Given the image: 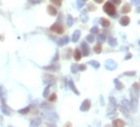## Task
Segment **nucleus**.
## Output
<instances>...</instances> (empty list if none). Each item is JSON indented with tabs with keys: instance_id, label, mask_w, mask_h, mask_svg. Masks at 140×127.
Returning <instances> with one entry per match:
<instances>
[{
	"instance_id": "1",
	"label": "nucleus",
	"mask_w": 140,
	"mask_h": 127,
	"mask_svg": "<svg viewBox=\"0 0 140 127\" xmlns=\"http://www.w3.org/2000/svg\"><path fill=\"white\" fill-rule=\"evenodd\" d=\"M104 11H105L109 16H115L116 15V7L111 1H108V3L104 4Z\"/></svg>"
},
{
	"instance_id": "2",
	"label": "nucleus",
	"mask_w": 140,
	"mask_h": 127,
	"mask_svg": "<svg viewBox=\"0 0 140 127\" xmlns=\"http://www.w3.org/2000/svg\"><path fill=\"white\" fill-rule=\"evenodd\" d=\"M51 30L54 32V33H57V34H63V33H64V28H63V25L59 22L54 23V24L51 27Z\"/></svg>"
},
{
	"instance_id": "3",
	"label": "nucleus",
	"mask_w": 140,
	"mask_h": 127,
	"mask_svg": "<svg viewBox=\"0 0 140 127\" xmlns=\"http://www.w3.org/2000/svg\"><path fill=\"white\" fill-rule=\"evenodd\" d=\"M81 50H82V57L83 56H88L89 54V48H88V46H87V42H81Z\"/></svg>"
},
{
	"instance_id": "4",
	"label": "nucleus",
	"mask_w": 140,
	"mask_h": 127,
	"mask_svg": "<svg viewBox=\"0 0 140 127\" xmlns=\"http://www.w3.org/2000/svg\"><path fill=\"white\" fill-rule=\"evenodd\" d=\"M44 81L46 84H48V86H51V84H54V78H53L51 74H45Z\"/></svg>"
},
{
	"instance_id": "5",
	"label": "nucleus",
	"mask_w": 140,
	"mask_h": 127,
	"mask_svg": "<svg viewBox=\"0 0 140 127\" xmlns=\"http://www.w3.org/2000/svg\"><path fill=\"white\" fill-rule=\"evenodd\" d=\"M0 98H1L3 104L6 103V90H5V87H3V86H0Z\"/></svg>"
},
{
	"instance_id": "6",
	"label": "nucleus",
	"mask_w": 140,
	"mask_h": 127,
	"mask_svg": "<svg viewBox=\"0 0 140 127\" xmlns=\"http://www.w3.org/2000/svg\"><path fill=\"white\" fill-rule=\"evenodd\" d=\"M89 108H91V101L89 99H85L83 103H82V105H81V110L82 111H87Z\"/></svg>"
},
{
	"instance_id": "7",
	"label": "nucleus",
	"mask_w": 140,
	"mask_h": 127,
	"mask_svg": "<svg viewBox=\"0 0 140 127\" xmlns=\"http://www.w3.org/2000/svg\"><path fill=\"white\" fill-rule=\"evenodd\" d=\"M47 12H48V15H51V16H56L57 13H58V11H57V9L53 5H48L47 6Z\"/></svg>"
},
{
	"instance_id": "8",
	"label": "nucleus",
	"mask_w": 140,
	"mask_h": 127,
	"mask_svg": "<svg viewBox=\"0 0 140 127\" xmlns=\"http://www.w3.org/2000/svg\"><path fill=\"white\" fill-rule=\"evenodd\" d=\"M112 127H125V121L120 120V119H116L112 122Z\"/></svg>"
},
{
	"instance_id": "9",
	"label": "nucleus",
	"mask_w": 140,
	"mask_h": 127,
	"mask_svg": "<svg viewBox=\"0 0 140 127\" xmlns=\"http://www.w3.org/2000/svg\"><path fill=\"white\" fill-rule=\"evenodd\" d=\"M129 22H131V19H129L128 16H123V17H121V19H120V24H122V25H128Z\"/></svg>"
},
{
	"instance_id": "10",
	"label": "nucleus",
	"mask_w": 140,
	"mask_h": 127,
	"mask_svg": "<svg viewBox=\"0 0 140 127\" xmlns=\"http://www.w3.org/2000/svg\"><path fill=\"white\" fill-rule=\"evenodd\" d=\"M74 58H75V60H80L82 58V53H81V51L79 50V48H76V50L74 51Z\"/></svg>"
},
{
	"instance_id": "11",
	"label": "nucleus",
	"mask_w": 140,
	"mask_h": 127,
	"mask_svg": "<svg viewBox=\"0 0 140 127\" xmlns=\"http://www.w3.org/2000/svg\"><path fill=\"white\" fill-rule=\"evenodd\" d=\"M0 109H1V111H3V114H5V115H11V109H9L5 104L1 105V107H0Z\"/></svg>"
},
{
	"instance_id": "12",
	"label": "nucleus",
	"mask_w": 140,
	"mask_h": 127,
	"mask_svg": "<svg viewBox=\"0 0 140 127\" xmlns=\"http://www.w3.org/2000/svg\"><path fill=\"white\" fill-rule=\"evenodd\" d=\"M80 35H81V32H80V30H75L74 34H72V39H71V40L74 42H76L79 39H80Z\"/></svg>"
},
{
	"instance_id": "13",
	"label": "nucleus",
	"mask_w": 140,
	"mask_h": 127,
	"mask_svg": "<svg viewBox=\"0 0 140 127\" xmlns=\"http://www.w3.org/2000/svg\"><path fill=\"white\" fill-rule=\"evenodd\" d=\"M106 68H108V69H115L116 63L114 60H108V62H106Z\"/></svg>"
},
{
	"instance_id": "14",
	"label": "nucleus",
	"mask_w": 140,
	"mask_h": 127,
	"mask_svg": "<svg viewBox=\"0 0 140 127\" xmlns=\"http://www.w3.org/2000/svg\"><path fill=\"white\" fill-rule=\"evenodd\" d=\"M69 40H70V39H69L68 36H64V38H63V39H60V40H58V45H59V46H63V45L68 44V42H69Z\"/></svg>"
},
{
	"instance_id": "15",
	"label": "nucleus",
	"mask_w": 140,
	"mask_h": 127,
	"mask_svg": "<svg viewBox=\"0 0 140 127\" xmlns=\"http://www.w3.org/2000/svg\"><path fill=\"white\" fill-rule=\"evenodd\" d=\"M131 5H129V4H126L125 6L122 7L121 9V12H123V13H127V12H129V11H131Z\"/></svg>"
},
{
	"instance_id": "16",
	"label": "nucleus",
	"mask_w": 140,
	"mask_h": 127,
	"mask_svg": "<svg viewBox=\"0 0 140 127\" xmlns=\"http://www.w3.org/2000/svg\"><path fill=\"white\" fill-rule=\"evenodd\" d=\"M45 69L52 70V71H56V70L59 69V65H58V64H52V65H50V67H45Z\"/></svg>"
},
{
	"instance_id": "17",
	"label": "nucleus",
	"mask_w": 140,
	"mask_h": 127,
	"mask_svg": "<svg viewBox=\"0 0 140 127\" xmlns=\"http://www.w3.org/2000/svg\"><path fill=\"white\" fill-rule=\"evenodd\" d=\"M100 23H102V25H103L104 28L110 27V22L108 21V19H105V18H100Z\"/></svg>"
},
{
	"instance_id": "18",
	"label": "nucleus",
	"mask_w": 140,
	"mask_h": 127,
	"mask_svg": "<svg viewBox=\"0 0 140 127\" xmlns=\"http://www.w3.org/2000/svg\"><path fill=\"white\" fill-rule=\"evenodd\" d=\"M69 86H70V89H71L72 91H74V92L76 93V95H79V91H77V90H76V87H75L74 82H72L71 80H69Z\"/></svg>"
},
{
	"instance_id": "19",
	"label": "nucleus",
	"mask_w": 140,
	"mask_h": 127,
	"mask_svg": "<svg viewBox=\"0 0 140 127\" xmlns=\"http://www.w3.org/2000/svg\"><path fill=\"white\" fill-rule=\"evenodd\" d=\"M94 52H96V53H100V52H102V44H97L96 46H94Z\"/></svg>"
},
{
	"instance_id": "20",
	"label": "nucleus",
	"mask_w": 140,
	"mask_h": 127,
	"mask_svg": "<svg viewBox=\"0 0 140 127\" xmlns=\"http://www.w3.org/2000/svg\"><path fill=\"white\" fill-rule=\"evenodd\" d=\"M40 125V120L39 119H35V120H33L31 121V125H30V127H37Z\"/></svg>"
},
{
	"instance_id": "21",
	"label": "nucleus",
	"mask_w": 140,
	"mask_h": 127,
	"mask_svg": "<svg viewBox=\"0 0 140 127\" xmlns=\"http://www.w3.org/2000/svg\"><path fill=\"white\" fill-rule=\"evenodd\" d=\"M72 23H74V19H72L71 16H68V18H66V24H68V27H71Z\"/></svg>"
},
{
	"instance_id": "22",
	"label": "nucleus",
	"mask_w": 140,
	"mask_h": 127,
	"mask_svg": "<svg viewBox=\"0 0 140 127\" xmlns=\"http://www.w3.org/2000/svg\"><path fill=\"white\" fill-rule=\"evenodd\" d=\"M29 110H30V108H29V107H27V108H24V109H21V110L18 111L19 114H27V113H29Z\"/></svg>"
},
{
	"instance_id": "23",
	"label": "nucleus",
	"mask_w": 140,
	"mask_h": 127,
	"mask_svg": "<svg viewBox=\"0 0 140 127\" xmlns=\"http://www.w3.org/2000/svg\"><path fill=\"white\" fill-rule=\"evenodd\" d=\"M47 98H48V101H50V102H54L57 99V96H56V93H52V95L48 96Z\"/></svg>"
},
{
	"instance_id": "24",
	"label": "nucleus",
	"mask_w": 140,
	"mask_h": 127,
	"mask_svg": "<svg viewBox=\"0 0 140 127\" xmlns=\"http://www.w3.org/2000/svg\"><path fill=\"white\" fill-rule=\"evenodd\" d=\"M97 39H98V41H99V44H102V42H103L104 40H105V36H104V34H99Z\"/></svg>"
},
{
	"instance_id": "25",
	"label": "nucleus",
	"mask_w": 140,
	"mask_h": 127,
	"mask_svg": "<svg viewBox=\"0 0 140 127\" xmlns=\"http://www.w3.org/2000/svg\"><path fill=\"white\" fill-rule=\"evenodd\" d=\"M99 33V29H98V27H93V28L91 29V34H98Z\"/></svg>"
},
{
	"instance_id": "26",
	"label": "nucleus",
	"mask_w": 140,
	"mask_h": 127,
	"mask_svg": "<svg viewBox=\"0 0 140 127\" xmlns=\"http://www.w3.org/2000/svg\"><path fill=\"white\" fill-rule=\"evenodd\" d=\"M108 41H109V44H110V45H112V46H116V45H117V41H116V40H115L114 38H110L109 40H108Z\"/></svg>"
},
{
	"instance_id": "27",
	"label": "nucleus",
	"mask_w": 140,
	"mask_h": 127,
	"mask_svg": "<svg viewBox=\"0 0 140 127\" xmlns=\"http://www.w3.org/2000/svg\"><path fill=\"white\" fill-rule=\"evenodd\" d=\"M77 70H79V65H77V64H72V65H71V71H72V73H77Z\"/></svg>"
},
{
	"instance_id": "28",
	"label": "nucleus",
	"mask_w": 140,
	"mask_h": 127,
	"mask_svg": "<svg viewBox=\"0 0 140 127\" xmlns=\"http://www.w3.org/2000/svg\"><path fill=\"white\" fill-rule=\"evenodd\" d=\"M48 96H50V87H46V89H45V91H44V97H45V98H47Z\"/></svg>"
},
{
	"instance_id": "29",
	"label": "nucleus",
	"mask_w": 140,
	"mask_h": 127,
	"mask_svg": "<svg viewBox=\"0 0 140 127\" xmlns=\"http://www.w3.org/2000/svg\"><path fill=\"white\" fill-rule=\"evenodd\" d=\"M86 40H87L88 42H93V41H94V36H93L92 34H89L87 38H86Z\"/></svg>"
},
{
	"instance_id": "30",
	"label": "nucleus",
	"mask_w": 140,
	"mask_h": 127,
	"mask_svg": "<svg viewBox=\"0 0 140 127\" xmlns=\"http://www.w3.org/2000/svg\"><path fill=\"white\" fill-rule=\"evenodd\" d=\"M51 1H52L56 6H60V5H62V0H51Z\"/></svg>"
},
{
	"instance_id": "31",
	"label": "nucleus",
	"mask_w": 140,
	"mask_h": 127,
	"mask_svg": "<svg viewBox=\"0 0 140 127\" xmlns=\"http://www.w3.org/2000/svg\"><path fill=\"white\" fill-rule=\"evenodd\" d=\"M83 5H85V0H77V6H79V9L83 7Z\"/></svg>"
},
{
	"instance_id": "32",
	"label": "nucleus",
	"mask_w": 140,
	"mask_h": 127,
	"mask_svg": "<svg viewBox=\"0 0 140 127\" xmlns=\"http://www.w3.org/2000/svg\"><path fill=\"white\" fill-rule=\"evenodd\" d=\"M115 82H116V89H118V90H122V89H123L122 84H121V82H118V80H115Z\"/></svg>"
},
{
	"instance_id": "33",
	"label": "nucleus",
	"mask_w": 140,
	"mask_h": 127,
	"mask_svg": "<svg viewBox=\"0 0 140 127\" xmlns=\"http://www.w3.org/2000/svg\"><path fill=\"white\" fill-rule=\"evenodd\" d=\"M89 64H92L94 68H98V67H99V63H98V62H96V60H91Z\"/></svg>"
},
{
	"instance_id": "34",
	"label": "nucleus",
	"mask_w": 140,
	"mask_h": 127,
	"mask_svg": "<svg viewBox=\"0 0 140 127\" xmlns=\"http://www.w3.org/2000/svg\"><path fill=\"white\" fill-rule=\"evenodd\" d=\"M87 9H88V11H94V10H96V6H94V5H87Z\"/></svg>"
},
{
	"instance_id": "35",
	"label": "nucleus",
	"mask_w": 140,
	"mask_h": 127,
	"mask_svg": "<svg viewBox=\"0 0 140 127\" xmlns=\"http://www.w3.org/2000/svg\"><path fill=\"white\" fill-rule=\"evenodd\" d=\"M110 1H111L114 5H118V4H121L122 0H110Z\"/></svg>"
},
{
	"instance_id": "36",
	"label": "nucleus",
	"mask_w": 140,
	"mask_h": 127,
	"mask_svg": "<svg viewBox=\"0 0 140 127\" xmlns=\"http://www.w3.org/2000/svg\"><path fill=\"white\" fill-rule=\"evenodd\" d=\"M70 52H71V50H70V48H68V50L65 51V58H69V57H70V56H69V54H70Z\"/></svg>"
},
{
	"instance_id": "37",
	"label": "nucleus",
	"mask_w": 140,
	"mask_h": 127,
	"mask_svg": "<svg viewBox=\"0 0 140 127\" xmlns=\"http://www.w3.org/2000/svg\"><path fill=\"white\" fill-rule=\"evenodd\" d=\"M87 16H86V13H82V21H83V22H86V21H87Z\"/></svg>"
},
{
	"instance_id": "38",
	"label": "nucleus",
	"mask_w": 140,
	"mask_h": 127,
	"mask_svg": "<svg viewBox=\"0 0 140 127\" xmlns=\"http://www.w3.org/2000/svg\"><path fill=\"white\" fill-rule=\"evenodd\" d=\"M132 4H134V5H139L140 0H132Z\"/></svg>"
},
{
	"instance_id": "39",
	"label": "nucleus",
	"mask_w": 140,
	"mask_h": 127,
	"mask_svg": "<svg viewBox=\"0 0 140 127\" xmlns=\"http://www.w3.org/2000/svg\"><path fill=\"white\" fill-rule=\"evenodd\" d=\"M30 3H33V4H37V3H40V0H29Z\"/></svg>"
},
{
	"instance_id": "40",
	"label": "nucleus",
	"mask_w": 140,
	"mask_h": 127,
	"mask_svg": "<svg viewBox=\"0 0 140 127\" xmlns=\"http://www.w3.org/2000/svg\"><path fill=\"white\" fill-rule=\"evenodd\" d=\"M64 127H71V124H70V122H66V124L64 125Z\"/></svg>"
},
{
	"instance_id": "41",
	"label": "nucleus",
	"mask_w": 140,
	"mask_h": 127,
	"mask_svg": "<svg viewBox=\"0 0 140 127\" xmlns=\"http://www.w3.org/2000/svg\"><path fill=\"white\" fill-rule=\"evenodd\" d=\"M131 57H132V54L131 53H127V56H126L125 58H126V59H128V58H131Z\"/></svg>"
},
{
	"instance_id": "42",
	"label": "nucleus",
	"mask_w": 140,
	"mask_h": 127,
	"mask_svg": "<svg viewBox=\"0 0 140 127\" xmlns=\"http://www.w3.org/2000/svg\"><path fill=\"white\" fill-rule=\"evenodd\" d=\"M94 1H96V3H98V4H100V3H103L104 0H94Z\"/></svg>"
},
{
	"instance_id": "43",
	"label": "nucleus",
	"mask_w": 140,
	"mask_h": 127,
	"mask_svg": "<svg viewBox=\"0 0 140 127\" xmlns=\"http://www.w3.org/2000/svg\"><path fill=\"white\" fill-rule=\"evenodd\" d=\"M138 12H140V7H138Z\"/></svg>"
},
{
	"instance_id": "44",
	"label": "nucleus",
	"mask_w": 140,
	"mask_h": 127,
	"mask_svg": "<svg viewBox=\"0 0 140 127\" xmlns=\"http://www.w3.org/2000/svg\"><path fill=\"white\" fill-rule=\"evenodd\" d=\"M47 127H54V126H47Z\"/></svg>"
},
{
	"instance_id": "45",
	"label": "nucleus",
	"mask_w": 140,
	"mask_h": 127,
	"mask_svg": "<svg viewBox=\"0 0 140 127\" xmlns=\"http://www.w3.org/2000/svg\"><path fill=\"white\" fill-rule=\"evenodd\" d=\"M139 45H140V40H139Z\"/></svg>"
},
{
	"instance_id": "46",
	"label": "nucleus",
	"mask_w": 140,
	"mask_h": 127,
	"mask_svg": "<svg viewBox=\"0 0 140 127\" xmlns=\"http://www.w3.org/2000/svg\"><path fill=\"white\" fill-rule=\"evenodd\" d=\"M9 127H12V126H9Z\"/></svg>"
}]
</instances>
